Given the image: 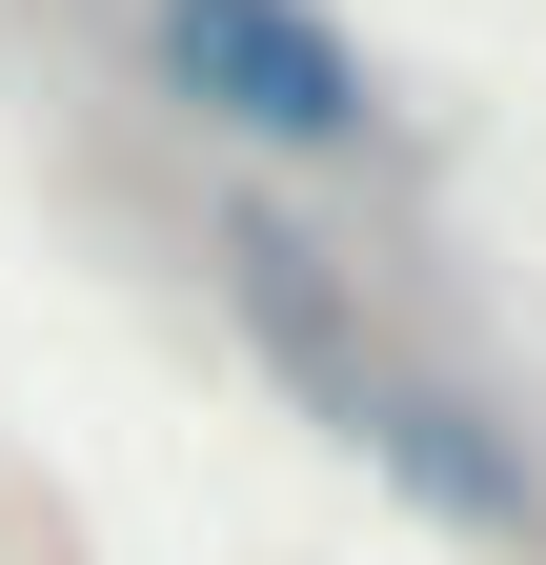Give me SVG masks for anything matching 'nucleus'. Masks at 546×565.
Listing matches in <instances>:
<instances>
[{"label":"nucleus","instance_id":"nucleus-1","mask_svg":"<svg viewBox=\"0 0 546 565\" xmlns=\"http://www.w3.org/2000/svg\"><path fill=\"white\" fill-rule=\"evenodd\" d=\"M223 282H243V323H263V364H284L324 424H345L385 484H426L445 525H546V465H526V445H486V404H465V384H426V364H405V343L345 303V282H324L284 223H263V202L223 223Z\"/></svg>","mask_w":546,"mask_h":565},{"label":"nucleus","instance_id":"nucleus-2","mask_svg":"<svg viewBox=\"0 0 546 565\" xmlns=\"http://www.w3.org/2000/svg\"><path fill=\"white\" fill-rule=\"evenodd\" d=\"M143 21V82L243 141V162H385V61L324 21V0H122Z\"/></svg>","mask_w":546,"mask_h":565}]
</instances>
